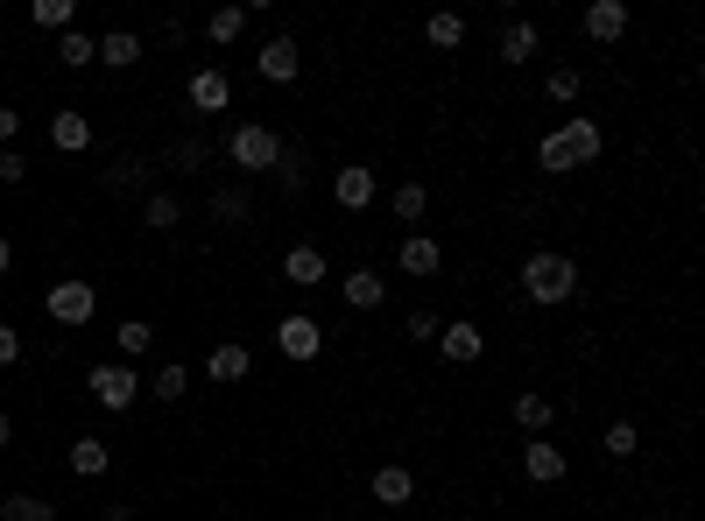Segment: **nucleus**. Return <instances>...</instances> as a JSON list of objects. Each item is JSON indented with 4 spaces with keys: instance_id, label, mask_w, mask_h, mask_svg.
Listing matches in <instances>:
<instances>
[{
    "instance_id": "38",
    "label": "nucleus",
    "mask_w": 705,
    "mask_h": 521,
    "mask_svg": "<svg viewBox=\"0 0 705 521\" xmlns=\"http://www.w3.org/2000/svg\"><path fill=\"white\" fill-rule=\"evenodd\" d=\"M14 127H22V113H8V106H0V148L14 142Z\"/></svg>"
},
{
    "instance_id": "23",
    "label": "nucleus",
    "mask_w": 705,
    "mask_h": 521,
    "mask_svg": "<svg viewBox=\"0 0 705 521\" xmlns=\"http://www.w3.org/2000/svg\"><path fill=\"white\" fill-rule=\"evenodd\" d=\"M424 43H431V50H459V43H466V14H431V22H424Z\"/></svg>"
},
{
    "instance_id": "3",
    "label": "nucleus",
    "mask_w": 705,
    "mask_h": 521,
    "mask_svg": "<svg viewBox=\"0 0 705 521\" xmlns=\"http://www.w3.org/2000/svg\"><path fill=\"white\" fill-rule=\"evenodd\" d=\"M226 156H234V169L261 177V169H276V156H282V134L261 127V121H240L234 134H226Z\"/></svg>"
},
{
    "instance_id": "16",
    "label": "nucleus",
    "mask_w": 705,
    "mask_h": 521,
    "mask_svg": "<svg viewBox=\"0 0 705 521\" xmlns=\"http://www.w3.org/2000/svg\"><path fill=\"white\" fill-rule=\"evenodd\" d=\"M100 64H106V71H135V64H142V35H135V29H106V35H100Z\"/></svg>"
},
{
    "instance_id": "1",
    "label": "nucleus",
    "mask_w": 705,
    "mask_h": 521,
    "mask_svg": "<svg viewBox=\"0 0 705 521\" xmlns=\"http://www.w3.org/2000/svg\"><path fill=\"white\" fill-rule=\"evenodd\" d=\"M600 148H606L600 121H585V113H571L564 127H550L543 142H537V163L550 169V177H564V169H585V163H600Z\"/></svg>"
},
{
    "instance_id": "14",
    "label": "nucleus",
    "mask_w": 705,
    "mask_h": 521,
    "mask_svg": "<svg viewBox=\"0 0 705 521\" xmlns=\"http://www.w3.org/2000/svg\"><path fill=\"white\" fill-rule=\"evenodd\" d=\"M282 282L318 289V282H325V247H290V254H282Z\"/></svg>"
},
{
    "instance_id": "9",
    "label": "nucleus",
    "mask_w": 705,
    "mask_h": 521,
    "mask_svg": "<svg viewBox=\"0 0 705 521\" xmlns=\"http://www.w3.org/2000/svg\"><path fill=\"white\" fill-rule=\"evenodd\" d=\"M437 353L466 366V360H480V353H487V332H480V324H473V317H452L445 332H437Z\"/></svg>"
},
{
    "instance_id": "33",
    "label": "nucleus",
    "mask_w": 705,
    "mask_h": 521,
    "mask_svg": "<svg viewBox=\"0 0 705 521\" xmlns=\"http://www.w3.org/2000/svg\"><path fill=\"white\" fill-rule=\"evenodd\" d=\"M184 381H190L184 366H156V402H177V395H184Z\"/></svg>"
},
{
    "instance_id": "15",
    "label": "nucleus",
    "mask_w": 705,
    "mask_h": 521,
    "mask_svg": "<svg viewBox=\"0 0 705 521\" xmlns=\"http://www.w3.org/2000/svg\"><path fill=\"white\" fill-rule=\"evenodd\" d=\"M585 35H593V43H621V35H628V8H621V0H593V8H585Z\"/></svg>"
},
{
    "instance_id": "7",
    "label": "nucleus",
    "mask_w": 705,
    "mask_h": 521,
    "mask_svg": "<svg viewBox=\"0 0 705 521\" xmlns=\"http://www.w3.org/2000/svg\"><path fill=\"white\" fill-rule=\"evenodd\" d=\"M190 106H198V113H226V106H234V79H226V71L219 64H205V71H190Z\"/></svg>"
},
{
    "instance_id": "8",
    "label": "nucleus",
    "mask_w": 705,
    "mask_h": 521,
    "mask_svg": "<svg viewBox=\"0 0 705 521\" xmlns=\"http://www.w3.org/2000/svg\"><path fill=\"white\" fill-rule=\"evenodd\" d=\"M297 64H303V56H297L290 35H269V43H261V56H255L261 85H290V79H297Z\"/></svg>"
},
{
    "instance_id": "21",
    "label": "nucleus",
    "mask_w": 705,
    "mask_h": 521,
    "mask_svg": "<svg viewBox=\"0 0 705 521\" xmlns=\"http://www.w3.org/2000/svg\"><path fill=\"white\" fill-rule=\"evenodd\" d=\"M537 43H543L537 22H508V29H501V64H529V56H537Z\"/></svg>"
},
{
    "instance_id": "27",
    "label": "nucleus",
    "mask_w": 705,
    "mask_h": 521,
    "mask_svg": "<svg viewBox=\"0 0 705 521\" xmlns=\"http://www.w3.org/2000/svg\"><path fill=\"white\" fill-rule=\"evenodd\" d=\"M247 29V8H212V22H205V43H234Z\"/></svg>"
},
{
    "instance_id": "24",
    "label": "nucleus",
    "mask_w": 705,
    "mask_h": 521,
    "mask_svg": "<svg viewBox=\"0 0 705 521\" xmlns=\"http://www.w3.org/2000/svg\"><path fill=\"white\" fill-rule=\"evenodd\" d=\"M92 56H100V43H92L85 29H64V43H56V64H64V71H85Z\"/></svg>"
},
{
    "instance_id": "32",
    "label": "nucleus",
    "mask_w": 705,
    "mask_h": 521,
    "mask_svg": "<svg viewBox=\"0 0 705 521\" xmlns=\"http://www.w3.org/2000/svg\"><path fill=\"white\" fill-rule=\"evenodd\" d=\"M184 219V205L169 198V190H156V198H148V226H177Z\"/></svg>"
},
{
    "instance_id": "36",
    "label": "nucleus",
    "mask_w": 705,
    "mask_h": 521,
    "mask_svg": "<svg viewBox=\"0 0 705 521\" xmlns=\"http://www.w3.org/2000/svg\"><path fill=\"white\" fill-rule=\"evenodd\" d=\"M212 211H219V219H247V198H240V190H219Z\"/></svg>"
},
{
    "instance_id": "41",
    "label": "nucleus",
    "mask_w": 705,
    "mask_h": 521,
    "mask_svg": "<svg viewBox=\"0 0 705 521\" xmlns=\"http://www.w3.org/2000/svg\"><path fill=\"white\" fill-rule=\"evenodd\" d=\"M14 437V423H8V409H0V444H8Z\"/></svg>"
},
{
    "instance_id": "18",
    "label": "nucleus",
    "mask_w": 705,
    "mask_h": 521,
    "mask_svg": "<svg viewBox=\"0 0 705 521\" xmlns=\"http://www.w3.org/2000/svg\"><path fill=\"white\" fill-rule=\"evenodd\" d=\"M339 289H346V303H353V311H381V296H388V282H381L374 268H353V275L339 282Z\"/></svg>"
},
{
    "instance_id": "13",
    "label": "nucleus",
    "mask_w": 705,
    "mask_h": 521,
    "mask_svg": "<svg viewBox=\"0 0 705 521\" xmlns=\"http://www.w3.org/2000/svg\"><path fill=\"white\" fill-rule=\"evenodd\" d=\"M247 366H255V360H247V345H240V338H219V345H212V360H205V374H212L219 388H240Z\"/></svg>"
},
{
    "instance_id": "4",
    "label": "nucleus",
    "mask_w": 705,
    "mask_h": 521,
    "mask_svg": "<svg viewBox=\"0 0 705 521\" xmlns=\"http://www.w3.org/2000/svg\"><path fill=\"white\" fill-rule=\"evenodd\" d=\"M92 395H100V409H135V395H142V381H135V366L127 360H100L92 366Z\"/></svg>"
},
{
    "instance_id": "28",
    "label": "nucleus",
    "mask_w": 705,
    "mask_h": 521,
    "mask_svg": "<svg viewBox=\"0 0 705 521\" xmlns=\"http://www.w3.org/2000/svg\"><path fill=\"white\" fill-rule=\"evenodd\" d=\"M71 14H79L71 0H29V22L35 29H71Z\"/></svg>"
},
{
    "instance_id": "35",
    "label": "nucleus",
    "mask_w": 705,
    "mask_h": 521,
    "mask_svg": "<svg viewBox=\"0 0 705 521\" xmlns=\"http://www.w3.org/2000/svg\"><path fill=\"white\" fill-rule=\"evenodd\" d=\"M437 332H445V324H437V311H409V338H424V345H437Z\"/></svg>"
},
{
    "instance_id": "17",
    "label": "nucleus",
    "mask_w": 705,
    "mask_h": 521,
    "mask_svg": "<svg viewBox=\"0 0 705 521\" xmlns=\"http://www.w3.org/2000/svg\"><path fill=\"white\" fill-rule=\"evenodd\" d=\"M71 472H79V479H106L113 472V444L79 437V444H71Z\"/></svg>"
},
{
    "instance_id": "20",
    "label": "nucleus",
    "mask_w": 705,
    "mask_h": 521,
    "mask_svg": "<svg viewBox=\"0 0 705 521\" xmlns=\"http://www.w3.org/2000/svg\"><path fill=\"white\" fill-rule=\"evenodd\" d=\"M409 493H416V479L403 466H381L374 472V500H381V508H409Z\"/></svg>"
},
{
    "instance_id": "26",
    "label": "nucleus",
    "mask_w": 705,
    "mask_h": 521,
    "mask_svg": "<svg viewBox=\"0 0 705 521\" xmlns=\"http://www.w3.org/2000/svg\"><path fill=\"white\" fill-rule=\"evenodd\" d=\"M0 514H8V521H56V508H50V500H35V493H8V500H0Z\"/></svg>"
},
{
    "instance_id": "2",
    "label": "nucleus",
    "mask_w": 705,
    "mask_h": 521,
    "mask_svg": "<svg viewBox=\"0 0 705 521\" xmlns=\"http://www.w3.org/2000/svg\"><path fill=\"white\" fill-rule=\"evenodd\" d=\"M522 296L529 303H571V296H579V261L550 254V247H543V254H529L522 261Z\"/></svg>"
},
{
    "instance_id": "40",
    "label": "nucleus",
    "mask_w": 705,
    "mask_h": 521,
    "mask_svg": "<svg viewBox=\"0 0 705 521\" xmlns=\"http://www.w3.org/2000/svg\"><path fill=\"white\" fill-rule=\"evenodd\" d=\"M106 521H135V508H106Z\"/></svg>"
},
{
    "instance_id": "30",
    "label": "nucleus",
    "mask_w": 705,
    "mask_h": 521,
    "mask_svg": "<svg viewBox=\"0 0 705 521\" xmlns=\"http://www.w3.org/2000/svg\"><path fill=\"white\" fill-rule=\"evenodd\" d=\"M113 345H121V353H127V360H142V353H148V345H156V332H148V324H142V317H127V324H121V332H113Z\"/></svg>"
},
{
    "instance_id": "5",
    "label": "nucleus",
    "mask_w": 705,
    "mask_h": 521,
    "mask_svg": "<svg viewBox=\"0 0 705 521\" xmlns=\"http://www.w3.org/2000/svg\"><path fill=\"white\" fill-rule=\"evenodd\" d=\"M43 311H50V317H56V324H64V332H71V324H85L92 311H100V289H92V282H50Z\"/></svg>"
},
{
    "instance_id": "10",
    "label": "nucleus",
    "mask_w": 705,
    "mask_h": 521,
    "mask_svg": "<svg viewBox=\"0 0 705 521\" xmlns=\"http://www.w3.org/2000/svg\"><path fill=\"white\" fill-rule=\"evenodd\" d=\"M395 268H403V275H416V282H424V275H437V268H445V247H437L431 233H409L403 247H395Z\"/></svg>"
},
{
    "instance_id": "25",
    "label": "nucleus",
    "mask_w": 705,
    "mask_h": 521,
    "mask_svg": "<svg viewBox=\"0 0 705 521\" xmlns=\"http://www.w3.org/2000/svg\"><path fill=\"white\" fill-rule=\"evenodd\" d=\"M388 211H395V219H403V226H416V219H424V211H431V190H424V184H403V190H395V198H388Z\"/></svg>"
},
{
    "instance_id": "37",
    "label": "nucleus",
    "mask_w": 705,
    "mask_h": 521,
    "mask_svg": "<svg viewBox=\"0 0 705 521\" xmlns=\"http://www.w3.org/2000/svg\"><path fill=\"white\" fill-rule=\"evenodd\" d=\"M22 360V332H14V324H0V366H14Z\"/></svg>"
},
{
    "instance_id": "22",
    "label": "nucleus",
    "mask_w": 705,
    "mask_h": 521,
    "mask_svg": "<svg viewBox=\"0 0 705 521\" xmlns=\"http://www.w3.org/2000/svg\"><path fill=\"white\" fill-rule=\"evenodd\" d=\"M516 423H522V430H537V437H550V423H558V402H550V395H516Z\"/></svg>"
},
{
    "instance_id": "31",
    "label": "nucleus",
    "mask_w": 705,
    "mask_h": 521,
    "mask_svg": "<svg viewBox=\"0 0 705 521\" xmlns=\"http://www.w3.org/2000/svg\"><path fill=\"white\" fill-rule=\"evenodd\" d=\"M635 451H642L635 423H606V458H635Z\"/></svg>"
},
{
    "instance_id": "19",
    "label": "nucleus",
    "mask_w": 705,
    "mask_h": 521,
    "mask_svg": "<svg viewBox=\"0 0 705 521\" xmlns=\"http://www.w3.org/2000/svg\"><path fill=\"white\" fill-rule=\"evenodd\" d=\"M50 142L64 148V156H79V148H92V121H85V113H56V121H50Z\"/></svg>"
},
{
    "instance_id": "29",
    "label": "nucleus",
    "mask_w": 705,
    "mask_h": 521,
    "mask_svg": "<svg viewBox=\"0 0 705 521\" xmlns=\"http://www.w3.org/2000/svg\"><path fill=\"white\" fill-rule=\"evenodd\" d=\"M543 100L571 106V100H579V71H571V64H550V79H543Z\"/></svg>"
},
{
    "instance_id": "11",
    "label": "nucleus",
    "mask_w": 705,
    "mask_h": 521,
    "mask_svg": "<svg viewBox=\"0 0 705 521\" xmlns=\"http://www.w3.org/2000/svg\"><path fill=\"white\" fill-rule=\"evenodd\" d=\"M332 198H339V211H367L374 205V169L367 163H346L332 177Z\"/></svg>"
},
{
    "instance_id": "12",
    "label": "nucleus",
    "mask_w": 705,
    "mask_h": 521,
    "mask_svg": "<svg viewBox=\"0 0 705 521\" xmlns=\"http://www.w3.org/2000/svg\"><path fill=\"white\" fill-rule=\"evenodd\" d=\"M522 472L537 479V487H558V479L571 472V458H564V451H558V444H550V437H537V444H529V451H522Z\"/></svg>"
},
{
    "instance_id": "34",
    "label": "nucleus",
    "mask_w": 705,
    "mask_h": 521,
    "mask_svg": "<svg viewBox=\"0 0 705 521\" xmlns=\"http://www.w3.org/2000/svg\"><path fill=\"white\" fill-rule=\"evenodd\" d=\"M29 177V156L22 148H0V184H22Z\"/></svg>"
},
{
    "instance_id": "6",
    "label": "nucleus",
    "mask_w": 705,
    "mask_h": 521,
    "mask_svg": "<svg viewBox=\"0 0 705 521\" xmlns=\"http://www.w3.org/2000/svg\"><path fill=\"white\" fill-rule=\"evenodd\" d=\"M276 345H282L290 360H318V353H325V324L303 317V311H290V317L276 324Z\"/></svg>"
},
{
    "instance_id": "39",
    "label": "nucleus",
    "mask_w": 705,
    "mask_h": 521,
    "mask_svg": "<svg viewBox=\"0 0 705 521\" xmlns=\"http://www.w3.org/2000/svg\"><path fill=\"white\" fill-rule=\"evenodd\" d=\"M8 268H14V247H8V240H0V275H8Z\"/></svg>"
}]
</instances>
